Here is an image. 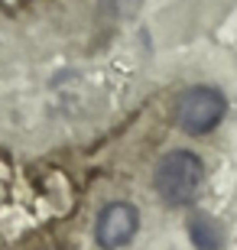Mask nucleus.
Returning <instances> with one entry per match:
<instances>
[{"label": "nucleus", "mask_w": 237, "mask_h": 250, "mask_svg": "<svg viewBox=\"0 0 237 250\" xmlns=\"http://www.w3.org/2000/svg\"><path fill=\"white\" fill-rule=\"evenodd\" d=\"M228 114V101L218 88H208V84H198V88H189V91L175 101V124L179 130L192 133V137H201V133H211Z\"/></svg>", "instance_id": "f03ea898"}, {"label": "nucleus", "mask_w": 237, "mask_h": 250, "mask_svg": "<svg viewBox=\"0 0 237 250\" xmlns=\"http://www.w3.org/2000/svg\"><path fill=\"white\" fill-rule=\"evenodd\" d=\"M189 237L198 250H221L224 247V228L208 214H195L189 221Z\"/></svg>", "instance_id": "20e7f679"}, {"label": "nucleus", "mask_w": 237, "mask_h": 250, "mask_svg": "<svg viewBox=\"0 0 237 250\" xmlns=\"http://www.w3.org/2000/svg\"><path fill=\"white\" fill-rule=\"evenodd\" d=\"M140 228V214L133 205L127 202H110L101 208L98 214V228H94V237L104 250H117L137 234Z\"/></svg>", "instance_id": "7ed1b4c3"}, {"label": "nucleus", "mask_w": 237, "mask_h": 250, "mask_svg": "<svg viewBox=\"0 0 237 250\" xmlns=\"http://www.w3.org/2000/svg\"><path fill=\"white\" fill-rule=\"evenodd\" d=\"M153 182L166 205H189L198 198L201 186H205V166L189 149H169L156 163Z\"/></svg>", "instance_id": "f257e3e1"}]
</instances>
